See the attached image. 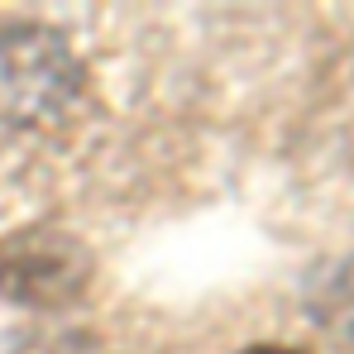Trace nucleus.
Masks as SVG:
<instances>
[{"label": "nucleus", "mask_w": 354, "mask_h": 354, "mask_svg": "<svg viewBox=\"0 0 354 354\" xmlns=\"http://www.w3.org/2000/svg\"><path fill=\"white\" fill-rule=\"evenodd\" d=\"M0 288L34 306L72 301L86 288V249L58 230H24L0 244Z\"/></svg>", "instance_id": "obj_1"}, {"label": "nucleus", "mask_w": 354, "mask_h": 354, "mask_svg": "<svg viewBox=\"0 0 354 354\" xmlns=\"http://www.w3.org/2000/svg\"><path fill=\"white\" fill-rule=\"evenodd\" d=\"M244 354H297V350H278V345H254V350H244Z\"/></svg>", "instance_id": "obj_2"}]
</instances>
